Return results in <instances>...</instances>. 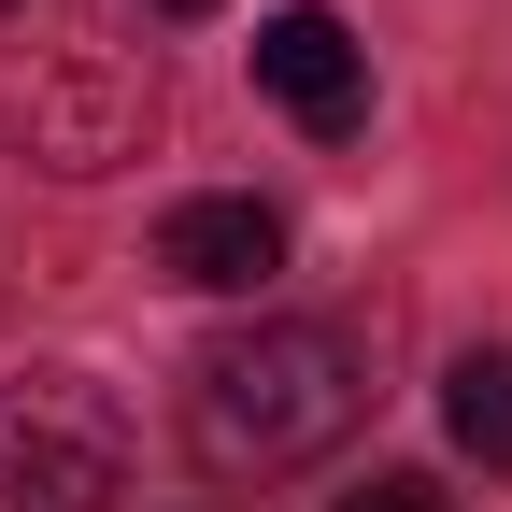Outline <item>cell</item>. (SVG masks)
Wrapping results in <instances>:
<instances>
[{
  "label": "cell",
  "mask_w": 512,
  "mask_h": 512,
  "mask_svg": "<svg viewBox=\"0 0 512 512\" xmlns=\"http://www.w3.org/2000/svg\"><path fill=\"white\" fill-rule=\"evenodd\" d=\"M370 427V356L328 313H256L228 328L200 370H185V456L214 484H285V470H328L342 441Z\"/></svg>",
  "instance_id": "1"
},
{
  "label": "cell",
  "mask_w": 512,
  "mask_h": 512,
  "mask_svg": "<svg viewBox=\"0 0 512 512\" xmlns=\"http://www.w3.org/2000/svg\"><path fill=\"white\" fill-rule=\"evenodd\" d=\"M0 143L57 185H100L157 143V72L128 43H15L0 57Z\"/></svg>",
  "instance_id": "2"
},
{
  "label": "cell",
  "mask_w": 512,
  "mask_h": 512,
  "mask_svg": "<svg viewBox=\"0 0 512 512\" xmlns=\"http://www.w3.org/2000/svg\"><path fill=\"white\" fill-rule=\"evenodd\" d=\"M128 484V413L100 370H15L0 384V512H100Z\"/></svg>",
  "instance_id": "3"
},
{
  "label": "cell",
  "mask_w": 512,
  "mask_h": 512,
  "mask_svg": "<svg viewBox=\"0 0 512 512\" xmlns=\"http://www.w3.org/2000/svg\"><path fill=\"white\" fill-rule=\"evenodd\" d=\"M256 86H271L313 143H356L370 128V43L328 15V0H285V15H256Z\"/></svg>",
  "instance_id": "4"
},
{
  "label": "cell",
  "mask_w": 512,
  "mask_h": 512,
  "mask_svg": "<svg viewBox=\"0 0 512 512\" xmlns=\"http://www.w3.org/2000/svg\"><path fill=\"white\" fill-rule=\"evenodd\" d=\"M157 271H171L185 299H256V285L285 271V214L242 200V185H228V200H171V214H157Z\"/></svg>",
  "instance_id": "5"
},
{
  "label": "cell",
  "mask_w": 512,
  "mask_h": 512,
  "mask_svg": "<svg viewBox=\"0 0 512 512\" xmlns=\"http://www.w3.org/2000/svg\"><path fill=\"white\" fill-rule=\"evenodd\" d=\"M441 427H456V456L512 484V342H470L441 370Z\"/></svg>",
  "instance_id": "6"
},
{
  "label": "cell",
  "mask_w": 512,
  "mask_h": 512,
  "mask_svg": "<svg viewBox=\"0 0 512 512\" xmlns=\"http://www.w3.org/2000/svg\"><path fill=\"white\" fill-rule=\"evenodd\" d=\"M328 512H456V498H441L427 470H370V484H356V498H328Z\"/></svg>",
  "instance_id": "7"
},
{
  "label": "cell",
  "mask_w": 512,
  "mask_h": 512,
  "mask_svg": "<svg viewBox=\"0 0 512 512\" xmlns=\"http://www.w3.org/2000/svg\"><path fill=\"white\" fill-rule=\"evenodd\" d=\"M157 15H228V0H157Z\"/></svg>",
  "instance_id": "8"
}]
</instances>
